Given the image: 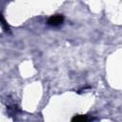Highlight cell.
Wrapping results in <instances>:
<instances>
[{"mask_svg": "<svg viewBox=\"0 0 122 122\" xmlns=\"http://www.w3.org/2000/svg\"><path fill=\"white\" fill-rule=\"evenodd\" d=\"M1 25H2V27L4 28V30H5V31H9L10 32V28H9V26H8V24L6 23V21H5V19H4V17H3V15L1 16Z\"/></svg>", "mask_w": 122, "mask_h": 122, "instance_id": "obj_3", "label": "cell"}, {"mask_svg": "<svg viewBox=\"0 0 122 122\" xmlns=\"http://www.w3.org/2000/svg\"><path fill=\"white\" fill-rule=\"evenodd\" d=\"M71 122H90V119L87 115H75Z\"/></svg>", "mask_w": 122, "mask_h": 122, "instance_id": "obj_2", "label": "cell"}, {"mask_svg": "<svg viewBox=\"0 0 122 122\" xmlns=\"http://www.w3.org/2000/svg\"><path fill=\"white\" fill-rule=\"evenodd\" d=\"M64 21V16L60 15V14H56V15H52L48 19V25L52 26V27H57L59 25H61Z\"/></svg>", "mask_w": 122, "mask_h": 122, "instance_id": "obj_1", "label": "cell"}]
</instances>
